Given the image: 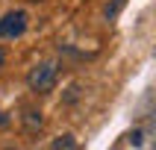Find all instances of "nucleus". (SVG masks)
Here are the masks:
<instances>
[{"mask_svg": "<svg viewBox=\"0 0 156 150\" xmlns=\"http://www.w3.org/2000/svg\"><path fill=\"white\" fill-rule=\"evenodd\" d=\"M56 77H59L56 62H38V65L30 68V74H27V85H30V91H35V94H47V91L56 85Z\"/></svg>", "mask_w": 156, "mask_h": 150, "instance_id": "f257e3e1", "label": "nucleus"}, {"mask_svg": "<svg viewBox=\"0 0 156 150\" xmlns=\"http://www.w3.org/2000/svg\"><path fill=\"white\" fill-rule=\"evenodd\" d=\"M27 12L24 9H12V12H6L3 15V21H0V38H18V35L27 33Z\"/></svg>", "mask_w": 156, "mask_h": 150, "instance_id": "f03ea898", "label": "nucleus"}, {"mask_svg": "<svg viewBox=\"0 0 156 150\" xmlns=\"http://www.w3.org/2000/svg\"><path fill=\"white\" fill-rule=\"evenodd\" d=\"M41 112H38V109H27L24 112V130L27 132H38L41 130Z\"/></svg>", "mask_w": 156, "mask_h": 150, "instance_id": "7ed1b4c3", "label": "nucleus"}, {"mask_svg": "<svg viewBox=\"0 0 156 150\" xmlns=\"http://www.w3.org/2000/svg\"><path fill=\"white\" fill-rule=\"evenodd\" d=\"M141 147V130H133V132H124L121 141H118V147Z\"/></svg>", "mask_w": 156, "mask_h": 150, "instance_id": "20e7f679", "label": "nucleus"}, {"mask_svg": "<svg viewBox=\"0 0 156 150\" xmlns=\"http://www.w3.org/2000/svg\"><path fill=\"white\" fill-rule=\"evenodd\" d=\"M50 147H53V150H74V147H77V138H74L71 132H65V135H59V138L53 141Z\"/></svg>", "mask_w": 156, "mask_h": 150, "instance_id": "39448f33", "label": "nucleus"}, {"mask_svg": "<svg viewBox=\"0 0 156 150\" xmlns=\"http://www.w3.org/2000/svg\"><path fill=\"white\" fill-rule=\"evenodd\" d=\"M124 3H127V0H112V3H106V9H103L106 21H112V18H115V15H118V12L124 9Z\"/></svg>", "mask_w": 156, "mask_h": 150, "instance_id": "423d86ee", "label": "nucleus"}, {"mask_svg": "<svg viewBox=\"0 0 156 150\" xmlns=\"http://www.w3.org/2000/svg\"><path fill=\"white\" fill-rule=\"evenodd\" d=\"M3 59H6V56H3V50H0V68H3Z\"/></svg>", "mask_w": 156, "mask_h": 150, "instance_id": "0eeeda50", "label": "nucleus"}, {"mask_svg": "<svg viewBox=\"0 0 156 150\" xmlns=\"http://www.w3.org/2000/svg\"><path fill=\"white\" fill-rule=\"evenodd\" d=\"M0 124H3V115H0Z\"/></svg>", "mask_w": 156, "mask_h": 150, "instance_id": "6e6552de", "label": "nucleus"}]
</instances>
